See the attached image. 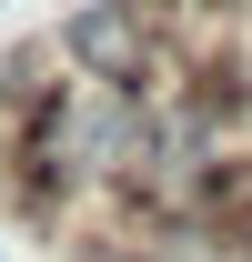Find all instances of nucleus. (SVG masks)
I'll list each match as a JSON object with an SVG mask.
<instances>
[{
	"label": "nucleus",
	"mask_w": 252,
	"mask_h": 262,
	"mask_svg": "<svg viewBox=\"0 0 252 262\" xmlns=\"http://www.w3.org/2000/svg\"><path fill=\"white\" fill-rule=\"evenodd\" d=\"M0 262H10V252H0Z\"/></svg>",
	"instance_id": "nucleus-1"
}]
</instances>
